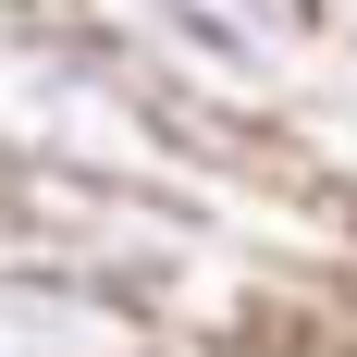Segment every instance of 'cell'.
<instances>
[{"label":"cell","mask_w":357,"mask_h":357,"mask_svg":"<svg viewBox=\"0 0 357 357\" xmlns=\"http://www.w3.org/2000/svg\"><path fill=\"white\" fill-rule=\"evenodd\" d=\"M0 357H185L136 296L37 247H0Z\"/></svg>","instance_id":"cell-1"},{"label":"cell","mask_w":357,"mask_h":357,"mask_svg":"<svg viewBox=\"0 0 357 357\" xmlns=\"http://www.w3.org/2000/svg\"><path fill=\"white\" fill-rule=\"evenodd\" d=\"M296 13H308V37H321L333 62H357V0H296Z\"/></svg>","instance_id":"cell-2"}]
</instances>
